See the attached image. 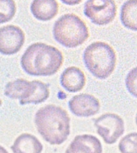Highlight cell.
Here are the masks:
<instances>
[{
	"label": "cell",
	"instance_id": "cell-1",
	"mask_svg": "<svg viewBox=\"0 0 137 153\" xmlns=\"http://www.w3.org/2000/svg\"><path fill=\"white\" fill-rule=\"evenodd\" d=\"M64 56L53 46L36 42L27 48L21 59V64L27 74L49 76L55 74L62 66Z\"/></svg>",
	"mask_w": 137,
	"mask_h": 153
},
{
	"label": "cell",
	"instance_id": "cell-2",
	"mask_svg": "<svg viewBox=\"0 0 137 153\" xmlns=\"http://www.w3.org/2000/svg\"><path fill=\"white\" fill-rule=\"evenodd\" d=\"M35 123L38 132L50 145H61L70 133V118L65 109L47 105L36 111Z\"/></svg>",
	"mask_w": 137,
	"mask_h": 153
},
{
	"label": "cell",
	"instance_id": "cell-3",
	"mask_svg": "<svg viewBox=\"0 0 137 153\" xmlns=\"http://www.w3.org/2000/svg\"><path fill=\"white\" fill-rule=\"evenodd\" d=\"M84 61L87 70L95 77L105 79L115 68L116 53L107 43L97 41L90 45L84 51Z\"/></svg>",
	"mask_w": 137,
	"mask_h": 153
},
{
	"label": "cell",
	"instance_id": "cell-4",
	"mask_svg": "<svg viewBox=\"0 0 137 153\" xmlns=\"http://www.w3.org/2000/svg\"><path fill=\"white\" fill-rule=\"evenodd\" d=\"M54 39L66 48H76L81 45L89 37L86 23L74 13L62 15L53 27Z\"/></svg>",
	"mask_w": 137,
	"mask_h": 153
},
{
	"label": "cell",
	"instance_id": "cell-5",
	"mask_svg": "<svg viewBox=\"0 0 137 153\" xmlns=\"http://www.w3.org/2000/svg\"><path fill=\"white\" fill-rule=\"evenodd\" d=\"M114 0H87L84 5V15L97 25H105L114 20L117 15Z\"/></svg>",
	"mask_w": 137,
	"mask_h": 153
},
{
	"label": "cell",
	"instance_id": "cell-6",
	"mask_svg": "<svg viewBox=\"0 0 137 153\" xmlns=\"http://www.w3.org/2000/svg\"><path fill=\"white\" fill-rule=\"evenodd\" d=\"M97 134L104 142L112 145L117 142L124 132V123L119 115L115 114H103L94 121Z\"/></svg>",
	"mask_w": 137,
	"mask_h": 153
},
{
	"label": "cell",
	"instance_id": "cell-7",
	"mask_svg": "<svg viewBox=\"0 0 137 153\" xmlns=\"http://www.w3.org/2000/svg\"><path fill=\"white\" fill-rule=\"evenodd\" d=\"M25 35L20 27L13 25L0 29V51L5 55L17 53L24 45Z\"/></svg>",
	"mask_w": 137,
	"mask_h": 153
},
{
	"label": "cell",
	"instance_id": "cell-8",
	"mask_svg": "<svg viewBox=\"0 0 137 153\" xmlns=\"http://www.w3.org/2000/svg\"><path fill=\"white\" fill-rule=\"evenodd\" d=\"M68 106L73 114L80 117H88L99 112L100 103L92 95L80 94L72 97Z\"/></svg>",
	"mask_w": 137,
	"mask_h": 153
},
{
	"label": "cell",
	"instance_id": "cell-9",
	"mask_svg": "<svg viewBox=\"0 0 137 153\" xmlns=\"http://www.w3.org/2000/svg\"><path fill=\"white\" fill-rule=\"evenodd\" d=\"M102 145L96 137L91 134L76 136L66 152L68 153H101Z\"/></svg>",
	"mask_w": 137,
	"mask_h": 153
},
{
	"label": "cell",
	"instance_id": "cell-10",
	"mask_svg": "<svg viewBox=\"0 0 137 153\" xmlns=\"http://www.w3.org/2000/svg\"><path fill=\"white\" fill-rule=\"evenodd\" d=\"M86 79L83 71L76 66L65 69L60 76V83L64 89L71 93L81 91L86 85Z\"/></svg>",
	"mask_w": 137,
	"mask_h": 153
},
{
	"label": "cell",
	"instance_id": "cell-11",
	"mask_svg": "<svg viewBox=\"0 0 137 153\" xmlns=\"http://www.w3.org/2000/svg\"><path fill=\"white\" fill-rule=\"evenodd\" d=\"M35 88L34 81L29 82L25 79H17L6 84L4 94L11 99H19L20 103L31 96Z\"/></svg>",
	"mask_w": 137,
	"mask_h": 153
},
{
	"label": "cell",
	"instance_id": "cell-12",
	"mask_svg": "<svg viewBox=\"0 0 137 153\" xmlns=\"http://www.w3.org/2000/svg\"><path fill=\"white\" fill-rule=\"evenodd\" d=\"M30 11L36 19L48 21L58 14L59 4L56 0H33Z\"/></svg>",
	"mask_w": 137,
	"mask_h": 153
},
{
	"label": "cell",
	"instance_id": "cell-13",
	"mask_svg": "<svg viewBox=\"0 0 137 153\" xmlns=\"http://www.w3.org/2000/svg\"><path fill=\"white\" fill-rule=\"evenodd\" d=\"M11 149L15 153H40L43 146L35 136L23 133L15 139Z\"/></svg>",
	"mask_w": 137,
	"mask_h": 153
},
{
	"label": "cell",
	"instance_id": "cell-14",
	"mask_svg": "<svg viewBox=\"0 0 137 153\" xmlns=\"http://www.w3.org/2000/svg\"><path fill=\"white\" fill-rule=\"evenodd\" d=\"M121 21L130 30L137 31V0H127L121 10Z\"/></svg>",
	"mask_w": 137,
	"mask_h": 153
},
{
	"label": "cell",
	"instance_id": "cell-15",
	"mask_svg": "<svg viewBox=\"0 0 137 153\" xmlns=\"http://www.w3.org/2000/svg\"><path fill=\"white\" fill-rule=\"evenodd\" d=\"M35 85V91L33 95L29 98L26 99L19 103L21 105H26V104L33 103L39 104L45 102L50 96V91L48 85L39 80H33Z\"/></svg>",
	"mask_w": 137,
	"mask_h": 153
},
{
	"label": "cell",
	"instance_id": "cell-16",
	"mask_svg": "<svg viewBox=\"0 0 137 153\" xmlns=\"http://www.w3.org/2000/svg\"><path fill=\"white\" fill-rule=\"evenodd\" d=\"M16 13V5L14 0H1L0 16L1 23H7L13 19Z\"/></svg>",
	"mask_w": 137,
	"mask_h": 153
},
{
	"label": "cell",
	"instance_id": "cell-17",
	"mask_svg": "<svg viewBox=\"0 0 137 153\" xmlns=\"http://www.w3.org/2000/svg\"><path fill=\"white\" fill-rule=\"evenodd\" d=\"M118 149L123 153H137V133L128 134L122 138Z\"/></svg>",
	"mask_w": 137,
	"mask_h": 153
},
{
	"label": "cell",
	"instance_id": "cell-18",
	"mask_svg": "<svg viewBox=\"0 0 137 153\" xmlns=\"http://www.w3.org/2000/svg\"><path fill=\"white\" fill-rule=\"evenodd\" d=\"M125 84L129 92L137 98V67L133 68L128 73Z\"/></svg>",
	"mask_w": 137,
	"mask_h": 153
},
{
	"label": "cell",
	"instance_id": "cell-19",
	"mask_svg": "<svg viewBox=\"0 0 137 153\" xmlns=\"http://www.w3.org/2000/svg\"><path fill=\"white\" fill-rule=\"evenodd\" d=\"M64 4L68 5H78L82 1V0H61Z\"/></svg>",
	"mask_w": 137,
	"mask_h": 153
},
{
	"label": "cell",
	"instance_id": "cell-20",
	"mask_svg": "<svg viewBox=\"0 0 137 153\" xmlns=\"http://www.w3.org/2000/svg\"><path fill=\"white\" fill-rule=\"evenodd\" d=\"M136 124L137 125V114H136Z\"/></svg>",
	"mask_w": 137,
	"mask_h": 153
}]
</instances>
